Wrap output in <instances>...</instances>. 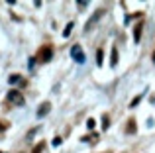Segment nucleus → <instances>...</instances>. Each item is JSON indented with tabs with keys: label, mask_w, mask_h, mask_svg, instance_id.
Listing matches in <instances>:
<instances>
[{
	"label": "nucleus",
	"mask_w": 155,
	"mask_h": 153,
	"mask_svg": "<svg viewBox=\"0 0 155 153\" xmlns=\"http://www.w3.org/2000/svg\"><path fill=\"white\" fill-rule=\"evenodd\" d=\"M6 98L10 100V102H14L16 106H24V96L20 94V90H14V88H12V90L6 94Z\"/></svg>",
	"instance_id": "obj_3"
},
{
	"label": "nucleus",
	"mask_w": 155,
	"mask_h": 153,
	"mask_svg": "<svg viewBox=\"0 0 155 153\" xmlns=\"http://www.w3.org/2000/svg\"><path fill=\"white\" fill-rule=\"evenodd\" d=\"M61 142H63L61 138H55V139H53V145H55V147H57V145H61Z\"/></svg>",
	"instance_id": "obj_16"
},
{
	"label": "nucleus",
	"mask_w": 155,
	"mask_h": 153,
	"mask_svg": "<svg viewBox=\"0 0 155 153\" xmlns=\"http://www.w3.org/2000/svg\"><path fill=\"white\" fill-rule=\"evenodd\" d=\"M134 39H136V43H140V39H141V26L134 28Z\"/></svg>",
	"instance_id": "obj_7"
},
{
	"label": "nucleus",
	"mask_w": 155,
	"mask_h": 153,
	"mask_svg": "<svg viewBox=\"0 0 155 153\" xmlns=\"http://www.w3.org/2000/svg\"><path fill=\"white\" fill-rule=\"evenodd\" d=\"M104 12H106L104 8H98V10L94 12V16H92V18H91V20L87 22V26H84V31H91L92 28H94V24H96V22H98V20H100V18L104 16Z\"/></svg>",
	"instance_id": "obj_1"
},
{
	"label": "nucleus",
	"mask_w": 155,
	"mask_h": 153,
	"mask_svg": "<svg viewBox=\"0 0 155 153\" xmlns=\"http://www.w3.org/2000/svg\"><path fill=\"white\" fill-rule=\"evenodd\" d=\"M71 57L75 59L77 63H84V53H83V47H81L79 43L71 47Z\"/></svg>",
	"instance_id": "obj_4"
},
{
	"label": "nucleus",
	"mask_w": 155,
	"mask_h": 153,
	"mask_svg": "<svg viewBox=\"0 0 155 153\" xmlns=\"http://www.w3.org/2000/svg\"><path fill=\"white\" fill-rule=\"evenodd\" d=\"M87 126H88V130H92V128H94V120H88V122H87Z\"/></svg>",
	"instance_id": "obj_15"
},
{
	"label": "nucleus",
	"mask_w": 155,
	"mask_h": 153,
	"mask_svg": "<svg viewBox=\"0 0 155 153\" xmlns=\"http://www.w3.org/2000/svg\"><path fill=\"white\" fill-rule=\"evenodd\" d=\"M51 57H53V49L49 45H45V47H41V49L38 51V59L41 63H47V61H51Z\"/></svg>",
	"instance_id": "obj_2"
},
{
	"label": "nucleus",
	"mask_w": 155,
	"mask_h": 153,
	"mask_svg": "<svg viewBox=\"0 0 155 153\" xmlns=\"http://www.w3.org/2000/svg\"><path fill=\"white\" fill-rule=\"evenodd\" d=\"M0 153H4V151H0Z\"/></svg>",
	"instance_id": "obj_19"
},
{
	"label": "nucleus",
	"mask_w": 155,
	"mask_h": 153,
	"mask_svg": "<svg viewBox=\"0 0 155 153\" xmlns=\"http://www.w3.org/2000/svg\"><path fill=\"white\" fill-rule=\"evenodd\" d=\"M96 63H98V67H102V63H104V51L102 49L96 51Z\"/></svg>",
	"instance_id": "obj_9"
},
{
	"label": "nucleus",
	"mask_w": 155,
	"mask_h": 153,
	"mask_svg": "<svg viewBox=\"0 0 155 153\" xmlns=\"http://www.w3.org/2000/svg\"><path fill=\"white\" fill-rule=\"evenodd\" d=\"M140 102H141V96H136V98L132 100V104H130V108H136V106H137Z\"/></svg>",
	"instance_id": "obj_13"
},
{
	"label": "nucleus",
	"mask_w": 155,
	"mask_h": 153,
	"mask_svg": "<svg viewBox=\"0 0 155 153\" xmlns=\"http://www.w3.org/2000/svg\"><path fill=\"white\" fill-rule=\"evenodd\" d=\"M110 55H112V59H110V65H112V67H116V65H118V49H116V47H112Z\"/></svg>",
	"instance_id": "obj_6"
},
{
	"label": "nucleus",
	"mask_w": 155,
	"mask_h": 153,
	"mask_svg": "<svg viewBox=\"0 0 155 153\" xmlns=\"http://www.w3.org/2000/svg\"><path fill=\"white\" fill-rule=\"evenodd\" d=\"M18 80H20V75H12L10 79H8V83H10V84H14V83H18Z\"/></svg>",
	"instance_id": "obj_14"
},
{
	"label": "nucleus",
	"mask_w": 155,
	"mask_h": 153,
	"mask_svg": "<svg viewBox=\"0 0 155 153\" xmlns=\"http://www.w3.org/2000/svg\"><path fill=\"white\" fill-rule=\"evenodd\" d=\"M151 57H153V63H155V51H153V55H151Z\"/></svg>",
	"instance_id": "obj_18"
},
{
	"label": "nucleus",
	"mask_w": 155,
	"mask_h": 153,
	"mask_svg": "<svg viewBox=\"0 0 155 153\" xmlns=\"http://www.w3.org/2000/svg\"><path fill=\"white\" fill-rule=\"evenodd\" d=\"M73 26H75V24H73V22H69V24H67V28H65V30H63V37H69V34H71Z\"/></svg>",
	"instance_id": "obj_11"
},
{
	"label": "nucleus",
	"mask_w": 155,
	"mask_h": 153,
	"mask_svg": "<svg viewBox=\"0 0 155 153\" xmlns=\"http://www.w3.org/2000/svg\"><path fill=\"white\" fill-rule=\"evenodd\" d=\"M137 128H136V122H134V118H130V122H128V128H126V132L128 134H134Z\"/></svg>",
	"instance_id": "obj_8"
},
{
	"label": "nucleus",
	"mask_w": 155,
	"mask_h": 153,
	"mask_svg": "<svg viewBox=\"0 0 155 153\" xmlns=\"http://www.w3.org/2000/svg\"><path fill=\"white\" fill-rule=\"evenodd\" d=\"M43 149H45V142H39V143H38V145H35V147H34V151H31V153H41Z\"/></svg>",
	"instance_id": "obj_10"
},
{
	"label": "nucleus",
	"mask_w": 155,
	"mask_h": 153,
	"mask_svg": "<svg viewBox=\"0 0 155 153\" xmlns=\"http://www.w3.org/2000/svg\"><path fill=\"white\" fill-rule=\"evenodd\" d=\"M102 128H104V130H108V128H110V120H108V116H102Z\"/></svg>",
	"instance_id": "obj_12"
},
{
	"label": "nucleus",
	"mask_w": 155,
	"mask_h": 153,
	"mask_svg": "<svg viewBox=\"0 0 155 153\" xmlns=\"http://www.w3.org/2000/svg\"><path fill=\"white\" fill-rule=\"evenodd\" d=\"M49 110H51V104L49 102H43L41 106L38 108V118H43L45 114H49Z\"/></svg>",
	"instance_id": "obj_5"
},
{
	"label": "nucleus",
	"mask_w": 155,
	"mask_h": 153,
	"mask_svg": "<svg viewBox=\"0 0 155 153\" xmlns=\"http://www.w3.org/2000/svg\"><path fill=\"white\" fill-rule=\"evenodd\" d=\"M151 104H155V96H151Z\"/></svg>",
	"instance_id": "obj_17"
}]
</instances>
